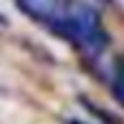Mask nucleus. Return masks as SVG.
I'll list each match as a JSON object with an SVG mask.
<instances>
[{"label": "nucleus", "mask_w": 124, "mask_h": 124, "mask_svg": "<svg viewBox=\"0 0 124 124\" xmlns=\"http://www.w3.org/2000/svg\"><path fill=\"white\" fill-rule=\"evenodd\" d=\"M48 28L89 56H99L109 43V36H106V28L101 23L99 13L81 0L58 3L56 18L51 20Z\"/></svg>", "instance_id": "1"}, {"label": "nucleus", "mask_w": 124, "mask_h": 124, "mask_svg": "<svg viewBox=\"0 0 124 124\" xmlns=\"http://www.w3.org/2000/svg\"><path fill=\"white\" fill-rule=\"evenodd\" d=\"M15 5L28 18L46 25H51V20L56 18V10H58V0H15Z\"/></svg>", "instance_id": "2"}, {"label": "nucleus", "mask_w": 124, "mask_h": 124, "mask_svg": "<svg viewBox=\"0 0 124 124\" xmlns=\"http://www.w3.org/2000/svg\"><path fill=\"white\" fill-rule=\"evenodd\" d=\"M111 96L116 99V104L124 109V56L116 61L114 66V81H111Z\"/></svg>", "instance_id": "3"}, {"label": "nucleus", "mask_w": 124, "mask_h": 124, "mask_svg": "<svg viewBox=\"0 0 124 124\" xmlns=\"http://www.w3.org/2000/svg\"><path fill=\"white\" fill-rule=\"evenodd\" d=\"M71 124H84V122H71Z\"/></svg>", "instance_id": "4"}]
</instances>
